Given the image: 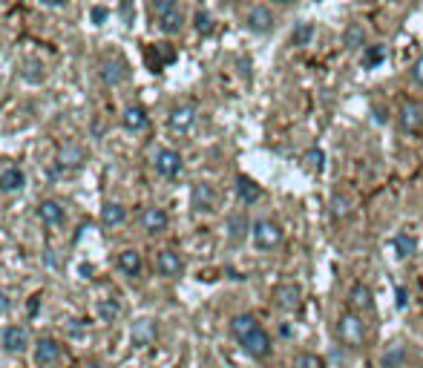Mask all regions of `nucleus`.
<instances>
[{
  "label": "nucleus",
  "instance_id": "2f4dec72",
  "mask_svg": "<svg viewBox=\"0 0 423 368\" xmlns=\"http://www.w3.org/2000/svg\"><path fill=\"white\" fill-rule=\"evenodd\" d=\"M182 26H185L182 12H173V14H167V18L158 21V29L165 32V35H178V32H182Z\"/></svg>",
  "mask_w": 423,
  "mask_h": 368
},
{
  "label": "nucleus",
  "instance_id": "e433bc0d",
  "mask_svg": "<svg viewBox=\"0 0 423 368\" xmlns=\"http://www.w3.org/2000/svg\"><path fill=\"white\" fill-rule=\"evenodd\" d=\"M294 368H325V362L317 354H297Z\"/></svg>",
  "mask_w": 423,
  "mask_h": 368
},
{
  "label": "nucleus",
  "instance_id": "a19ab883",
  "mask_svg": "<svg viewBox=\"0 0 423 368\" xmlns=\"http://www.w3.org/2000/svg\"><path fill=\"white\" fill-rule=\"evenodd\" d=\"M406 302H409V294H406V288H398V291H395V305H398V308H406Z\"/></svg>",
  "mask_w": 423,
  "mask_h": 368
},
{
  "label": "nucleus",
  "instance_id": "37998d69",
  "mask_svg": "<svg viewBox=\"0 0 423 368\" xmlns=\"http://www.w3.org/2000/svg\"><path fill=\"white\" fill-rule=\"evenodd\" d=\"M9 311V296L3 294V291H0V316H3Z\"/></svg>",
  "mask_w": 423,
  "mask_h": 368
},
{
  "label": "nucleus",
  "instance_id": "de8ad7c7",
  "mask_svg": "<svg viewBox=\"0 0 423 368\" xmlns=\"http://www.w3.org/2000/svg\"><path fill=\"white\" fill-rule=\"evenodd\" d=\"M280 3H297V0H280Z\"/></svg>",
  "mask_w": 423,
  "mask_h": 368
},
{
  "label": "nucleus",
  "instance_id": "f3484780",
  "mask_svg": "<svg viewBox=\"0 0 423 368\" xmlns=\"http://www.w3.org/2000/svg\"><path fill=\"white\" fill-rule=\"evenodd\" d=\"M101 78H104L110 87H116V84L127 81L130 69H127V63L121 58H107V61H101Z\"/></svg>",
  "mask_w": 423,
  "mask_h": 368
},
{
  "label": "nucleus",
  "instance_id": "9b49d317",
  "mask_svg": "<svg viewBox=\"0 0 423 368\" xmlns=\"http://www.w3.org/2000/svg\"><path fill=\"white\" fill-rule=\"evenodd\" d=\"M349 308L354 314H369V311H374V291H371L369 285H363V282L351 285V291H349Z\"/></svg>",
  "mask_w": 423,
  "mask_h": 368
},
{
  "label": "nucleus",
  "instance_id": "58836bf2",
  "mask_svg": "<svg viewBox=\"0 0 423 368\" xmlns=\"http://www.w3.org/2000/svg\"><path fill=\"white\" fill-rule=\"evenodd\" d=\"M322 162H325V153H322V150L314 147V150L305 153V164L311 167V170H322Z\"/></svg>",
  "mask_w": 423,
  "mask_h": 368
},
{
  "label": "nucleus",
  "instance_id": "f03ea898",
  "mask_svg": "<svg viewBox=\"0 0 423 368\" xmlns=\"http://www.w3.org/2000/svg\"><path fill=\"white\" fill-rule=\"evenodd\" d=\"M337 337L346 348H360L366 343V325H363L360 314L346 311L343 316H340L337 319Z\"/></svg>",
  "mask_w": 423,
  "mask_h": 368
},
{
  "label": "nucleus",
  "instance_id": "4c0bfd02",
  "mask_svg": "<svg viewBox=\"0 0 423 368\" xmlns=\"http://www.w3.org/2000/svg\"><path fill=\"white\" fill-rule=\"evenodd\" d=\"M196 32L199 35H210L214 32V18L207 12H196Z\"/></svg>",
  "mask_w": 423,
  "mask_h": 368
},
{
  "label": "nucleus",
  "instance_id": "a878e982",
  "mask_svg": "<svg viewBox=\"0 0 423 368\" xmlns=\"http://www.w3.org/2000/svg\"><path fill=\"white\" fill-rule=\"evenodd\" d=\"M26 184V175H23V170H18V167H6L3 173H0V190L3 193H18V190Z\"/></svg>",
  "mask_w": 423,
  "mask_h": 368
},
{
  "label": "nucleus",
  "instance_id": "423d86ee",
  "mask_svg": "<svg viewBox=\"0 0 423 368\" xmlns=\"http://www.w3.org/2000/svg\"><path fill=\"white\" fill-rule=\"evenodd\" d=\"M196 118H199V109L196 104H178L170 109V116H167V124H170V130L173 133H190L193 127H196Z\"/></svg>",
  "mask_w": 423,
  "mask_h": 368
},
{
  "label": "nucleus",
  "instance_id": "6ab92c4d",
  "mask_svg": "<svg viewBox=\"0 0 423 368\" xmlns=\"http://www.w3.org/2000/svg\"><path fill=\"white\" fill-rule=\"evenodd\" d=\"M116 265H118L121 274H124V277H130V279H136V277L141 274V268H144V262H141V253H138V250H133V248L121 250V253H118V259H116Z\"/></svg>",
  "mask_w": 423,
  "mask_h": 368
},
{
  "label": "nucleus",
  "instance_id": "2eb2a0df",
  "mask_svg": "<svg viewBox=\"0 0 423 368\" xmlns=\"http://www.w3.org/2000/svg\"><path fill=\"white\" fill-rule=\"evenodd\" d=\"M156 334H158V325H156V319H136L133 323V331H130V337H133V343L138 348H147L156 343Z\"/></svg>",
  "mask_w": 423,
  "mask_h": 368
},
{
  "label": "nucleus",
  "instance_id": "79ce46f5",
  "mask_svg": "<svg viewBox=\"0 0 423 368\" xmlns=\"http://www.w3.org/2000/svg\"><path fill=\"white\" fill-rule=\"evenodd\" d=\"M107 21V9L104 6H95L92 9V23H104Z\"/></svg>",
  "mask_w": 423,
  "mask_h": 368
},
{
  "label": "nucleus",
  "instance_id": "dca6fc26",
  "mask_svg": "<svg viewBox=\"0 0 423 368\" xmlns=\"http://www.w3.org/2000/svg\"><path fill=\"white\" fill-rule=\"evenodd\" d=\"M38 219L43 221V225L55 228V225H63V221H67V210H63V204H61V202L46 199V202L38 204Z\"/></svg>",
  "mask_w": 423,
  "mask_h": 368
},
{
  "label": "nucleus",
  "instance_id": "c756f323",
  "mask_svg": "<svg viewBox=\"0 0 423 368\" xmlns=\"http://www.w3.org/2000/svg\"><path fill=\"white\" fill-rule=\"evenodd\" d=\"M314 32H317L314 23L300 21V23H294V32H291V43H294V46H311Z\"/></svg>",
  "mask_w": 423,
  "mask_h": 368
},
{
  "label": "nucleus",
  "instance_id": "ddd939ff",
  "mask_svg": "<svg viewBox=\"0 0 423 368\" xmlns=\"http://www.w3.org/2000/svg\"><path fill=\"white\" fill-rule=\"evenodd\" d=\"M242 348H245V354L254 357V360H265L271 354V337L262 331V328H256L251 337L242 340Z\"/></svg>",
  "mask_w": 423,
  "mask_h": 368
},
{
  "label": "nucleus",
  "instance_id": "9d476101",
  "mask_svg": "<svg viewBox=\"0 0 423 368\" xmlns=\"http://www.w3.org/2000/svg\"><path fill=\"white\" fill-rule=\"evenodd\" d=\"M0 345H3L9 354H23L29 348V331L23 325H9L0 334Z\"/></svg>",
  "mask_w": 423,
  "mask_h": 368
},
{
  "label": "nucleus",
  "instance_id": "f8f14e48",
  "mask_svg": "<svg viewBox=\"0 0 423 368\" xmlns=\"http://www.w3.org/2000/svg\"><path fill=\"white\" fill-rule=\"evenodd\" d=\"M138 225H141V230L144 233H161V230H167V225H170V216L161 210V207H144L141 210V219H138Z\"/></svg>",
  "mask_w": 423,
  "mask_h": 368
},
{
  "label": "nucleus",
  "instance_id": "c85d7f7f",
  "mask_svg": "<svg viewBox=\"0 0 423 368\" xmlns=\"http://www.w3.org/2000/svg\"><path fill=\"white\" fill-rule=\"evenodd\" d=\"M101 221L107 228H118V225H124V221H127V210L121 204L110 202V204H104V210H101Z\"/></svg>",
  "mask_w": 423,
  "mask_h": 368
},
{
  "label": "nucleus",
  "instance_id": "c03bdc74",
  "mask_svg": "<svg viewBox=\"0 0 423 368\" xmlns=\"http://www.w3.org/2000/svg\"><path fill=\"white\" fill-rule=\"evenodd\" d=\"M38 299H41V296H32V299H29V314H38Z\"/></svg>",
  "mask_w": 423,
  "mask_h": 368
},
{
  "label": "nucleus",
  "instance_id": "473e14b6",
  "mask_svg": "<svg viewBox=\"0 0 423 368\" xmlns=\"http://www.w3.org/2000/svg\"><path fill=\"white\" fill-rule=\"evenodd\" d=\"M99 314H101L104 323H116L118 314H121V308H118V302H116V299H104L101 305H99Z\"/></svg>",
  "mask_w": 423,
  "mask_h": 368
},
{
  "label": "nucleus",
  "instance_id": "c9c22d12",
  "mask_svg": "<svg viewBox=\"0 0 423 368\" xmlns=\"http://www.w3.org/2000/svg\"><path fill=\"white\" fill-rule=\"evenodd\" d=\"M403 360H406V348H403V345H395V348L383 357V368H398V365H403Z\"/></svg>",
  "mask_w": 423,
  "mask_h": 368
},
{
  "label": "nucleus",
  "instance_id": "a211bd4d",
  "mask_svg": "<svg viewBox=\"0 0 423 368\" xmlns=\"http://www.w3.org/2000/svg\"><path fill=\"white\" fill-rule=\"evenodd\" d=\"M176 61V52H173V46L170 43H156L147 50V63H150V72H161L167 67V63Z\"/></svg>",
  "mask_w": 423,
  "mask_h": 368
},
{
  "label": "nucleus",
  "instance_id": "bb28decb",
  "mask_svg": "<svg viewBox=\"0 0 423 368\" xmlns=\"http://www.w3.org/2000/svg\"><path fill=\"white\" fill-rule=\"evenodd\" d=\"M251 228L254 225H248V216L245 213H236V216L227 219V239H231V242H242V239L248 236Z\"/></svg>",
  "mask_w": 423,
  "mask_h": 368
},
{
  "label": "nucleus",
  "instance_id": "20e7f679",
  "mask_svg": "<svg viewBox=\"0 0 423 368\" xmlns=\"http://www.w3.org/2000/svg\"><path fill=\"white\" fill-rule=\"evenodd\" d=\"M190 207L196 213H214L219 207V190L210 182H196L190 187Z\"/></svg>",
  "mask_w": 423,
  "mask_h": 368
},
{
  "label": "nucleus",
  "instance_id": "72a5a7b5",
  "mask_svg": "<svg viewBox=\"0 0 423 368\" xmlns=\"http://www.w3.org/2000/svg\"><path fill=\"white\" fill-rule=\"evenodd\" d=\"M23 78H26V81H32V84H41V81H43V63L26 61V63H23Z\"/></svg>",
  "mask_w": 423,
  "mask_h": 368
},
{
  "label": "nucleus",
  "instance_id": "4468645a",
  "mask_svg": "<svg viewBox=\"0 0 423 368\" xmlns=\"http://www.w3.org/2000/svg\"><path fill=\"white\" fill-rule=\"evenodd\" d=\"M276 305H280L282 311H297L302 305V288L297 282H285L276 288Z\"/></svg>",
  "mask_w": 423,
  "mask_h": 368
},
{
  "label": "nucleus",
  "instance_id": "39448f33",
  "mask_svg": "<svg viewBox=\"0 0 423 368\" xmlns=\"http://www.w3.org/2000/svg\"><path fill=\"white\" fill-rule=\"evenodd\" d=\"M153 167H156V173L161 175V179H176V175L185 170V158H182V153H178V150L161 147L153 155Z\"/></svg>",
  "mask_w": 423,
  "mask_h": 368
},
{
  "label": "nucleus",
  "instance_id": "6e6552de",
  "mask_svg": "<svg viewBox=\"0 0 423 368\" xmlns=\"http://www.w3.org/2000/svg\"><path fill=\"white\" fill-rule=\"evenodd\" d=\"M245 26L254 32V35H271L274 26H276V18L268 6H254L248 14H245Z\"/></svg>",
  "mask_w": 423,
  "mask_h": 368
},
{
  "label": "nucleus",
  "instance_id": "aec40b11",
  "mask_svg": "<svg viewBox=\"0 0 423 368\" xmlns=\"http://www.w3.org/2000/svg\"><path fill=\"white\" fill-rule=\"evenodd\" d=\"M84 162H87V150L81 147V144H63L61 153H58V164H61V167H72V170H78Z\"/></svg>",
  "mask_w": 423,
  "mask_h": 368
},
{
  "label": "nucleus",
  "instance_id": "393cba45",
  "mask_svg": "<svg viewBox=\"0 0 423 368\" xmlns=\"http://www.w3.org/2000/svg\"><path fill=\"white\" fill-rule=\"evenodd\" d=\"M121 124L127 127L130 133H141L144 127L150 124V118H147V113H144L141 107H127V109H124V116H121Z\"/></svg>",
  "mask_w": 423,
  "mask_h": 368
},
{
  "label": "nucleus",
  "instance_id": "a18cd8bd",
  "mask_svg": "<svg viewBox=\"0 0 423 368\" xmlns=\"http://www.w3.org/2000/svg\"><path fill=\"white\" fill-rule=\"evenodd\" d=\"M41 3H43V6H52V9H55V6H63V3H67V0H41Z\"/></svg>",
  "mask_w": 423,
  "mask_h": 368
},
{
  "label": "nucleus",
  "instance_id": "f704fd0d",
  "mask_svg": "<svg viewBox=\"0 0 423 368\" xmlns=\"http://www.w3.org/2000/svg\"><path fill=\"white\" fill-rule=\"evenodd\" d=\"M178 12V0H153V14L161 21V18H167V14Z\"/></svg>",
  "mask_w": 423,
  "mask_h": 368
},
{
  "label": "nucleus",
  "instance_id": "4be33fe9",
  "mask_svg": "<svg viewBox=\"0 0 423 368\" xmlns=\"http://www.w3.org/2000/svg\"><path fill=\"white\" fill-rule=\"evenodd\" d=\"M259 328V323H256V316L254 314H236L234 319H231V334L242 343L245 337H251V334Z\"/></svg>",
  "mask_w": 423,
  "mask_h": 368
},
{
  "label": "nucleus",
  "instance_id": "5701e85b",
  "mask_svg": "<svg viewBox=\"0 0 423 368\" xmlns=\"http://www.w3.org/2000/svg\"><path fill=\"white\" fill-rule=\"evenodd\" d=\"M329 213H331L337 221L349 219V216L354 213V199H351L349 193H334V196L329 199Z\"/></svg>",
  "mask_w": 423,
  "mask_h": 368
},
{
  "label": "nucleus",
  "instance_id": "7ed1b4c3",
  "mask_svg": "<svg viewBox=\"0 0 423 368\" xmlns=\"http://www.w3.org/2000/svg\"><path fill=\"white\" fill-rule=\"evenodd\" d=\"M398 127L406 136L423 133V104L417 98H403L398 107Z\"/></svg>",
  "mask_w": 423,
  "mask_h": 368
},
{
  "label": "nucleus",
  "instance_id": "f257e3e1",
  "mask_svg": "<svg viewBox=\"0 0 423 368\" xmlns=\"http://www.w3.org/2000/svg\"><path fill=\"white\" fill-rule=\"evenodd\" d=\"M251 239H254L256 250H276L285 242V230H282V225H276L274 219H259L251 228Z\"/></svg>",
  "mask_w": 423,
  "mask_h": 368
},
{
  "label": "nucleus",
  "instance_id": "412c9836",
  "mask_svg": "<svg viewBox=\"0 0 423 368\" xmlns=\"http://www.w3.org/2000/svg\"><path fill=\"white\" fill-rule=\"evenodd\" d=\"M392 248H395V259L406 262V259H412V256L417 253V239L412 233H398L392 239Z\"/></svg>",
  "mask_w": 423,
  "mask_h": 368
},
{
  "label": "nucleus",
  "instance_id": "49530a36",
  "mask_svg": "<svg viewBox=\"0 0 423 368\" xmlns=\"http://www.w3.org/2000/svg\"><path fill=\"white\" fill-rule=\"evenodd\" d=\"M81 368H107V365H101V362H84Z\"/></svg>",
  "mask_w": 423,
  "mask_h": 368
},
{
  "label": "nucleus",
  "instance_id": "b1692460",
  "mask_svg": "<svg viewBox=\"0 0 423 368\" xmlns=\"http://www.w3.org/2000/svg\"><path fill=\"white\" fill-rule=\"evenodd\" d=\"M236 196L242 204H254L259 202V196H262V187H259L254 179H248V175H239L236 179Z\"/></svg>",
  "mask_w": 423,
  "mask_h": 368
},
{
  "label": "nucleus",
  "instance_id": "cd10ccee",
  "mask_svg": "<svg viewBox=\"0 0 423 368\" xmlns=\"http://www.w3.org/2000/svg\"><path fill=\"white\" fill-rule=\"evenodd\" d=\"M386 63V46L383 43H369L363 52V67L366 69H378Z\"/></svg>",
  "mask_w": 423,
  "mask_h": 368
},
{
  "label": "nucleus",
  "instance_id": "ea45409f",
  "mask_svg": "<svg viewBox=\"0 0 423 368\" xmlns=\"http://www.w3.org/2000/svg\"><path fill=\"white\" fill-rule=\"evenodd\" d=\"M409 75H412V84H415V87H423V55L412 61V69H409Z\"/></svg>",
  "mask_w": 423,
  "mask_h": 368
},
{
  "label": "nucleus",
  "instance_id": "0eeeda50",
  "mask_svg": "<svg viewBox=\"0 0 423 368\" xmlns=\"http://www.w3.org/2000/svg\"><path fill=\"white\" fill-rule=\"evenodd\" d=\"M61 357H63V345H61L58 340H52V337H41V340L35 343V362H38L41 368H52V365H58Z\"/></svg>",
  "mask_w": 423,
  "mask_h": 368
},
{
  "label": "nucleus",
  "instance_id": "7c9ffc66",
  "mask_svg": "<svg viewBox=\"0 0 423 368\" xmlns=\"http://www.w3.org/2000/svg\"><path fill=\"white\" fill-rule=\"evenodd\" d=\"M343 41H346L349 50H360V46H369V43H366V29H363L360 23H351V26L346 29Z\"/></svg>",
  "mask_w": 423,
  "mask_h": 368
},
{
  "label": "nucleus",
  "instance_id": "1a4fd4ad",
  "mask_svg": "<svg viewBox=\"0 0 423 368\" xmlns=\"http://www.w3.org/2000/svg\"><path fill=\"white\" fill-rule=\"evenodd\" d=\"M156 270H158V277H165V279H178L185 274V262H182V256H178L176 250H158Z\"/></svg>",
  "mask_w": 423,
  "mask_h": 368
}]
</instances>
